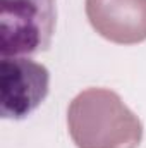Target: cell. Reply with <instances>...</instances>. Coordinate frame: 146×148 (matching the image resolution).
<instances>
[{"instance_id": "6da1fadb", "label": "cell", "mask_w": 146, "mask_h": 148, "mask_svg": "<svg viewBox=\"0 0 146 148\" xmlns=\"http://www.w3.org/2000/svg\"><path fill=\"white\" fill-rule=\"evenodd\" d=\"M2 57L46 50L55 28V0H2Z\"/></svg>"}, {"instance_id": "7a4b0ae2", "label": "cell", "mask_w": 146, "mask_h": 148, "mask_svg": "<svg viewBox=\"0 0 146 148\" xmlns=\"http://www.w3.org/2000/svg\"><path fill=\"white\" fill-rule=\"evenodd\" d=\"M50 91V73L24 55L0 60V114L3 119L21 121L45 102Z\"/></svg>"}]
</instances>
